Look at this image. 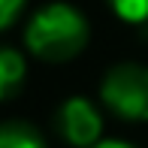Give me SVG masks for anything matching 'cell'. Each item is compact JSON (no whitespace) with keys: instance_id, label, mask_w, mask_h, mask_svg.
<instances>
[{"instance_id":"6da1fadb","label":"cell","mask_w":148,"mask_h":148,"mask_svg":"<svg viewBox=\"0 0 148 148\" xmlns=\"http://www.w3.org/2000/svg\"><path fill=\"white\" fill-rule=\"evenodd\" d=\"M88 39L91 24L85 12L64 0H51L42 9H36L24 27V49L49 64H64V60L79 58Z\"/></svg>"},{"instance_id":"52a82bcc","label":"cell","mask_w":148,"mask_h":148,"mask_svg":"<svg viewBox=\"0 0 148 148\" xmlns=\"http://www.w3.org/2000/svg\"><path fill=\"white\" fill-rule=\"evenodd\" d=\"M24 3L27 0H0V33L18 21V15L24 12Z\"/></svg>"},{"instance_id":"5b68a950","label":"cell","mask_w":148,"mask_h":148,"mask_svg":"<svg viewBox=\"0 0 148 148\" xmlns=\"http://www.w3.org/2000/svg\"><path fill=\"white\" fill-rule=\"evenodd\" d=\"M0 148H45V139L30 121H3Z\"/></svg>"},{"instance_id":"7a4b0ae2","label":"cell","mask_w":148,"mask_h":148,"mask_svg":"<svg viewBox=\"0 0 148 148\" xmlns=\"http://www.w3.org/2000/svg\"><path fill=\"white\" fill-rule=\"evenodd\" d=\"M100 100L121 121H148V66L136 60H121L109 66L100 82Z\"/></svg>"},{"instance_id":"ba28073f","label":"cell","mask_w":148,"mask_h":148,"mask_svg":"<svg viewBox=\"0 0 148 148\" xmlns=\"http://www.w3.org/2000/svg\"><path fill=\"white\" fill-rule=\"evenodd\" d=\"M91 148H133V145L124 142V139H100V142H94Z\"/></svg>"},{"instance_id":"277c9868","label":"cell","mask_w":148,"mask_h":148,"mask_svg":"<svg viewBox=\"0 0 148 148\" xmlns=\"http://www.w3.org/2000/svg\"><path fill=\"white\" fill-rule=\"evenodd\" d=\"M27 79V60L18 49L12 45H0V103L12 100L24 88Z\"/></svg>"},{"instance_id":"3957f363","label":"cell","mask_w":148,"mask_h":148,"mask_svg":"<svg viewBox=\"0 0 148 148\" xmlns=\"http://www.w3.org/2000/svg\"><path fill=\"white\" fill-rule=\"evenodd\" d=\"M58 136L73 148H91L103 136V115L88 97H70L58 106L55 115Z\"/></svg>"},{"instance_id":"8992f818","label":"cell","mask_w":148,"mask_h":148,"mask_svg":"<svg viewBox=\"0 0 148 148\" xmlns=\"http://www.w3.org/2000/svg\"><path fill=\"white\" fill-rule=\"evenodd\" d=\"M109 9L127 24H142L148 21V0H106Z\"/></svg>"}]
</instances>
